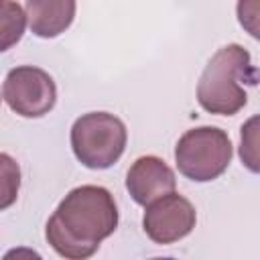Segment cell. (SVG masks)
<instances>
[{
    "label": "cell",
    "instance_id": "1",
    "mask_svg": "<svg viewBox=\"0 0 260 260\" xmlns=\"http://www.w3.org/2000/svg\"><path fill=\"white\" fill-rule=\"evenodd\" d=\"M118 207L112 193L98 185H81L65 195L47 221V240L63 258H89L100 242L114 234Z\"/></svg>",
    "mask_w": 260,
    "mask_h": 260
},
{
    "label": "cell",
    "instance_id": "2",
    "mask_svg": "<svg viewBox=\"0 0 260 260\" xmlns=\"http://www.w3.org/2000/svg\"><path fill=\"white\" fill-rule=\"evenodd\" d=\"M242 81L254 83V67L250 63V53L240 45L221 47L203 69L197 83L199 106L217 116H234L246 102V89Z\"/></svg>",
    "mask_w": 260,
    "mask_h": 260
},
{
    "label": "cell",
    "instance_id": "3",
    "mask_svg": "<svg viewBox=\"0 0 260 260\" xmlns=\"http://www.w3.org/2000/svg\"><path fill=\"white\" fill-rule=\"evenodd\" d=\"M71 148L87 169H108L126 148V126L108 112L83 114L71 128Z\"/></svg>",
    "mask_w": 260,
    "mask_h": 260
},
{
    "label": "cell",
    "instance_id": "4",
    "mask_svg": "<svg viewBox=\"0 0 260 260\" xmlns=\"http://www.w3.org/2000/svg\"><path fill=\"white\" fill-rule=\"evenodd\" d=\"M232 160L230 136L215 126L187 130L175 146L177 169L191 181L205 183L217 179Z\"/></svg>",
    "mask_w": 260,
    "mask_h": 260
},
{
    "label": "cell",
    "instance_id": "5",
    "mask_svg": "<svg viewBox=\"0 0 260 260\" xmlns=\"http://www.w3.org/2000/svg\"><path fill=\"white\" fill-rule=\"evenodd\" d=\"M2 98L6 106L24 118H39L53 110L57 100V87L53 77L39 67H16L8 71Z\"/></svg>",
    "mask_w": 260,
    "mask_h": 260
},
{
    "label": "cell",
    "instance_id": "6",
    "mask_svg": "<svg viewBox=\"0 0 260 260\" xmlns=\"http://www.w3.org/2000/svg\"><path fill=\"white\" fill-rule=\"evenodd\" d=\"M195 207L179 193H167L146 205L142 228L154 244H173L195 228Z\"/></svg>",
    "mask_w": 260,
    "mask_h": 260
},
{
    "label": "cell",
    "instance_id": "7",
    "mask_svg": "<svg viewBox=\"0 0 260 260\" xmlns=\"http://www.w3.org/2000/svg\"><path fill=\"white\" fill-rule=\"evenodd\" d=\"M177 179L173 169L158 156H140L126 175V189L138 205H148L154 199L175 191Z\"/></svg>",
    "mask_w": 260,
    "mask_h": 260
},
{
    "label": "cell",
    "instance_id": "8",
    "mask_svg": "<svg viewBox=\"0 0 260 260\" xmlns=\"http://www.w3.org/2000/svg\"><path fill=\"white\" fill-rule=\"evenodd\" d=\"M75 16V0H26L28 26L37 37L53 39L61 35Z\"/></svg>",
    "mask_w": 260,
    "mask_h": 260
},
{
    "label": "cell",
    "instance_id": "9",
    "mask_svg": "<svg viewBox=\"0 0 260 260\" xmlns=\"http://www.w3.org/2000/svg\"><path fill=\"white\" fill-rule=\"evenodd\" d=\"M240 158L252 173H260V116H252L242 126Z\"/></svg>",
    "mask_w": 260,
    "mask_h": 260
},
{
    "label": "cell",
    "instance_id": "10",
    "mask_svg": "<svg viewBox=\"0 0 260 260\" xmlns=\"http://www.w3.org/2000/svg\"><path fill=\"white\" fill-rule=\"evenodd\" d=\"M26 14L14 0H2V51L10 49L24 32Z\"/></svg>",
    "mask_w": 260,
    "mask_h": 260
},
{
    "label": "cell",
    "instance_id": "11",
    "mask_svg": "<svg viewBox=\"0 0 260 260\" xmlns=\"http://www.w3.org/2000/svg\"><path fill=\"white\" fill-rule=\"evenodd\" d=\"M0 160H2V177H4V181H2V203H0V207L6 209L16 199L18 185H20V173H18V167L14 165V160L8 154H2Z\"/></svg>",
    "mask_w": 260,
    "mask_h": 260
},
{
    "label": "cell",
    "instance_id": "12",
    "mask_svg": "<svg viewBox=\"0 0 260 260\" xmlns=\"http://www.w3.org/2000/svg\"><path fill=\"white\" fill-rule=\"evenodd\" d=\"M236 12L242 28L260 41V0H238Z\"/></svg>",
    "mask_w": 260,
    "mask_h": 260
}]
</instances>
